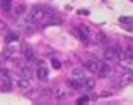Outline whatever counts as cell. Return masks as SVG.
<instances>
[{
	"label": "cell",
	"mask_w": 133,
	"mask_h": 105,
	"mask_svg": "<svg viewBox=\"0 0 133 105\" xmlns=\"http://www.w3.org/2000/svg\"><path fill=\"white\" fill-rule=\"evenodd\" d=\"M0 9H2L3 12H12L14 2L12 0H0Z\"/></svg>",
	"instance_id": "8fae6325"
},
{
	"label": "cell",
	"mask_w": 133,
	"mask_h": 105,
	"mask_svg": "<svg viewBox=\"0 0 133 105\" xmlns=\"http://www.w3.org/2000/svg\"><path fill=\"white\" fill-rule=\"evenodd\" d=\"M42 26H51V24H59L61 22V17H59V14L56 12V10H52V9H45L44 7V15H42V19L39 20Z\"/></svg>",
	"instance_id": "6da1fadb"
},
{
	"label": "cell",
	"mask_w": 133,
	"mask_h": 105,
	"mask_svg": "<svg viewBox=\"0 0 133 105\" xmlns=\"http://www.w3.org/2000/svg\"><path fill=\"white\" fill-rule=\"evenodd\" d=\"M52 66H54L56 69H59V68H61V61H59V59H56V58H52Z\"/></svg>",
	"instance_id": "d6986e66"
},
{
	"label": "cell",
	"mask_w": 133,
	"mask_h": 105,
	"mask_svg": "<svg viewBox=\"0 0 133 105\" xmlns=\"http://www.w3.org/2000/svg\"><path fill=\"white\" fill-rule=\"evenodd\" d=\"M52 95H54L57 100H68V98H69V95H71V92H69V86L59 85V86H56V88H54Z\"/></svg>",
	"instance_id": "3957f363"
},
{
	"label": "cell",
	"mask_w": 133,
	"mask_h": 105,
	"mask_svg": "<svg viewBox=\"0 0 133 105\" xmlns=\"http://www.w3.org/2000/svg\"><path fill=\"white\" fill-rule=\"evenodd\" d=\"M19 39H20V36L17 32H10L9 36H7V43H9V44H17Z\"/></svg>",
	"instance_id": "2e32d148"
},
{
	"label": "cell",
	"mask_w": 133,
	"mask_h": 105,
	"mask_svg": "<svg viewBox=\"0 0 133 105\" xmlns=\"http://www.w3.org/2000/svg\"><path fill=\"white\" fill-rule=\"evenodd\" d=\"M19 75L24 76V78H29L30 80V76H32V69H30V66H22V68L19 69Z\"/></svg>",
	"instance_id": "9a60e30c"
},
{
	"label": "cell",
	"mask_w": 133,
	"mask_h": 105,
	"mask_svg": "<svg viewBox=\"0 0 133 105\" xmlns=\"http://www.w3.org/2000/svg\"><path fill=\"white\" fill-rule=\"evenodd\" d=\"M12 12L15 14L17 17H20V15H25V14H27V7L24 5V3H20V5H17L15 9H12Z\"/></svg>",
	"instance_id": "5bb4252c"
},
{
	"label": "cell",
	"mask_w": 133,
	"mask_h": 105,
	"mask_svg": "<svg viewBox=\"0 0 133 105\" xmlns=\"http://www.w3.org/2000/svg\"><path fill=\"white\" fill-rule=\"evenodd\" d=\"M24 58H25V61H34V49L32 48H29V46H25L24 48Z\"/></svg>",
	"instance_id": "4fadbf2b"
},
{
	"label": "cell",
	"mask_w": 133,
	"mask_h": 105,
	"mask_svg": "<svg viewBox=\"0 0 133 105\" xmlns=\"http://www.w3.org/2000/svg\"><path fill=\"white\" fill-rule=\"evenodd\" d=\"M76 31H78V34H79V39H81L84 44H88L89 43V37H91V32H89L88 27H86V26H79Z\"/></svg>",
	"instance_id": "5b68a950"
},
{
	"label": "cell",
	"mask_w": 133,
	"mask_h": 105,
	"mask_svg": "<svg viewBox=\"0 0 133 105\" xmlns=\"http://www.w3.org/2000/svg\"><path fill=\"white\" fill-rule=\"evenodd\" d=\"M37 78L42 80V81H45V80L49 78V69L45 68L44 65H39V68H37Z\"/></svg>",
	"instance_id": "ba28073f"
},
{
	"label": "cell",
	"mask_w": 133,
	"mask_h": 105,
	"mask_svg": "<svg viewBox=\"0 0 133 105\" xmlns=\"http://www.w3.org/2000/svg\"><path fill=\"white\" fill-rule=\"evenodd\" d=\"M89 100V97H81V98H78V103H86Z\"/></svg>",
	"instance_id": "ffe728a7"
},
{
	"label": "cell",
	"mask_w": 133,
	"mask_h": 105,
	"mask_svg": "<svg viewBox=\"0 0 133 105\" xmlns=\"http://www.w3.org/2000/svg\"><path fill=\"white\" fill-rule=\"evenodd\" d=\"M127 31H130V32H133V26L130 24V27H127Z\"/></svg>",
	"instance_id": "44dd1931"
},
{
	"label": "cell",
	"mask_w": 133,
	"mask_h": 105,
	"mask_svg": "<svg viewBox=\"0 0 133 105\" xmlns=\"http://www.w3.org/2000/svg\"><path fill=\"white\" fill-rule=\"evenodd\" d=\"M99 75H101V76H104V78H111V76H115V69L111 68V66L103 65V68L99 69Z\"/></svg>",
	"instance_id": "9c48e42d"
},
{
	"label": "cell",
	"mask_w": 133,
	"mask_h": 105,
	"mask_svg": "<svg viewBox=\"0 0 133 105\" xmlns=\"http://www.w3.org/2000/svg\"><path fill=\"white\" fill-rule=\"evenodd\" d=\"M118 56H120V51H118L116 48H108V49H104L103 58L106 59V61H116Z\"/></svg>",
	"instance_id": "8992f818"
},
{
	"label": "cell",
	"mask_w": 133,
	"mask_h": 105,
	"mask_svg": "<svg viewBox=\"0 0 133 105\" xmlns=\"http://www.w3.org/2000/svg\"><path fill=\"white\" fill-rule=\"evenodd\" d=\"M84 68L89 69L93 73H99V69L103 68V63L98 61V59H86L84 61Z\"/></svg>",
	"instance_id": "277c9868"
},
{
	"label": "cell",
	"mask_w": 133,
	"mask_h": 105,
	"mask_svg": "<svg viewBox=\"0 0 133 105\" xmlns=\"http://www.w3.org/2000/svg\"><path fill=\"white\" fill-rule=\"evenodd\" d=\"M81 88H83V90H93V88H94V80L86 76V78L83 80V83H81Z\"/></svg>",
	"instance_id": "7c38bea8"
},
{
	"label": "cell",
	"mask_w": 133,
	"mask_h": 105,
	"mask_svg": "<svg viewBox=\"0 0 133 105\" xmlns=\"http://www.w3.org/2000/svg\"><path fill=\"white\" fill-rule=\"evenodd\" d=\"M25 15L29 17L30 22H39V20L42 19V15H44V7L42 5H32Z\"/></svg>",
	"instance_id": "7a4b0ae2"
},
{
	"label": "cell",
	"mask_w": 133,
	"mask_h": 105,
	"mask_svg": "<svg viewBox=\"0 0 133 105\" xmlns=\"http://www.w3.org/2000/svg\"><path fill=\"white\" fill-rule=\"evenodd\" d=\"M68 86H69V88H72V90H79V88H81V81H76V80H71V78H69Z\"/></svg>",
	"instance_id": "e0dca14e"
},
{
	"label": "cell",
	"mask_w": 133,
	"mask_h": 105,
	"mask_svg": "<svg viewBox=\"0 0 133 105\" xmlns=\"http://www.w3.org/2000/svg\"><path fill=\"white\" fill-rule=\"evenodd\" d=\"M86 78V73H84V69L83 68H74L71 71V80H76V81H81L83 83V80Z\"/></svg>",
	"instance_id": "52a82bcc"
},
{
	"label": "cell",
	"mask_w": 133,
	"mask_h": 105,
	"mask_svg": "<svg viewBox=\"0 0 133 105\" xmlns=\"http://www.w3.org/2000/svg\"><path fill=\"white\" fill-rule=\"evenodd\" d=\"M15 85L19 86V88L25 90V88H29V86H30V80L29 78H24V76H19V78L15 80Z\"/></svg>",
	"instance_id": "30bf717a"
},
{
	"label": "cell",
	"mask_w": 133,
	"mask_h": 105,
	"mask_svg": "<svg viewBox=\"0 0 133 105\" xmlns=\"http://www.w3.org/2000/svg\"><path fill=\"white\" fill-rule=\"evenodd\" d=\"M120 22L121 24H128V26H130V24H133V17H120Z\"/></svg>",
	"instance_id": "ac0fdd59"
}]
</instances>
